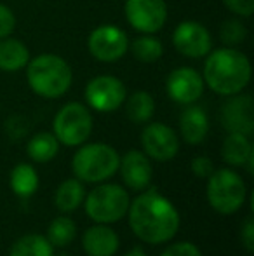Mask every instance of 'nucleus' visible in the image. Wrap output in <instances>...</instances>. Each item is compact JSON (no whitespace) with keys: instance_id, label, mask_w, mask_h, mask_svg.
Returning a JSON list of instances; mask_svg holds the SVG:
<instances>
[{"instance_id":"6e6552de","label":"nucleus","mask_w":254,"mask_h":256,"mask_svg":"<svg viewBox=\"0 0 254 256\" xmlns=\"http://www.w3.org/2000/svg\"><path fill=\"white\" fill-rule=\"evenodd\" d=\"M87 48L92 58L101 63H115L129 51V37L115 24H101L91 32Z\"/></svg>"},{"instance_id":"cd10ccee","label":"nucleus","mask_w":254,"mask_h":256,"mask_svg":"<svg viewBox=\"0 0 254 256\" xmlns=\"http://www.w3.org/2000/svg\"><path fill=\"white\" fill-rule=\"evenodd\" d=\"M16 28V16L7 6L0 4V38L10 37Z\"/></svg>"},{"instance_id":"7ed1b4c3","label":"nucleus","mask_w":254,"mask_h":256,"mask_svg":"<svg viewBox=\"0 0 254 256\" xmlns=\"http://www.w3.org/2000/svg\"><path fill=\"white\" fill-rule=\"evenodd\" d=\"M26 80L35 94L56 100L66 94L73 80L70 64L58 54H40L28 61Z\"/></svg>"},{"instance_id":"ddd939ff","label":"nucleus","mask_w":254,"mask_h":256,"mask_svg":"<svg viewBox=\"0 0 254 256\" xmlns=\"http://www.w3.org/2000/svg\"><path fill=\"white\" fill-rule=\"evenodd\" d=\"M204 78L195 68L180 66L169 74L166 80V89L171 100L181 104H192L202 96Z\"/></svg>"},{"instance_id":"c756f323","label":"nucleus","mask_w":254,"mask_h":256,"mask_svg":"<svg viewBox=\"0 0 254 256\" xmlns=\"http://www.w3.org/2000/svg\"><path fill=\"white\" fill-rule=\"evenodd\" d=\"M223 4L237 16L249 18L254 12V0H223Z\"/></svg>"},{"instance_id":"412c9836","label":"nucleus","mask_w":254,"mask_h":256,"mask_svg":"<svg viewBox=\"0 0 254 256\" xmlns=\"http://www.w3.org/2000/svg\"><path fill=\"white\" fill-rule=\"evenodd\" d=\"M10 188L19 197L33 196L38 188L37 171L30 164H17L10 172Z\"/></svg>"},{"instance_id":"423d86ee","label":"nucleus","mask_w":254,"mask_h":256,"mask_svg":"<svg viewBox=\"0 0 254 256\" xmlns=\"http://www.w3.org/2000/svg\"><path fill=\"white\" fill-rule=\"evenodd\" d=\"M54 136L66 146H80L87 142L92 131V115L82 103H66L56 114L52 122Z\"/></svg>"},{"instance_id":"2eb2a0df","label":"nucleus","mask_w":254,"mask_h":256,"mask_svg":"<svg viewBox=\"0 0 254 256\" xmlns=\"http://www.w3.org/2000/svg\"><path fill=\"white\" fill-rule=\"evenodd\" d=\"M120 172H122L124 183L132 190H143L152 182L153 169L148 157L138 150H131L120 158Z\"/></svg>"},{"instance_id":"4be33fe9","label":"nucleus","mask_w":254,"mask_h":256,"mask_svg":"<svg viewBox=\"0 0 254 256\" xmlns=\"http://www.w3.org/2000/svg\"><path fill=\"white\" fill-rule=\"evenodd\" d=\"M127 117L136 124H145L153 117L155 112V100L150 92L136 91L134 94L129 96L127 100Z\"/></svg>"},{"instance_id":"2f4dec72","label":"nucleus","mask_w":254,"mask_h":256,"mask_svg":"<svg viewBox=\"0 0 254 256\" xmlns=\"http://www.w3.org/2000/svg\"><path fill=\"white\" fill-rule=\"evenodd\" d=\"M242 242H244L246 250L251 253L254 251V223H253V218H249L246 222L244 228H242Z\"/></svg>"},{"instance_id":"1a4fd4ad","label":"nucleus","mask_w":254,"mask_h":256,"mask_svg":"<svg viewBox=\"0 0 254 256\" xmlns=\"http://www.w3.org/2000/svg\"><path fill=\"white\" fill-rule=\"evenodd\" d=\"M85 102L101 114H108L120 108L127 100V89L120 78L113 75H99L85 86Z\"/></svg>"},{"instance_id":"39448f33","label":"nucleus","mask_w":254,"mask_h":256,"mask_svg":"<svg viewBox=\"0 0 254 256\" xmlns=\"http://www.w3.org/2000/svg\"><path fill=\"white\" fill-rule=\"evenodd\" d=\"M207 200L221 214L239 211L246 200L244 180L232 169H218L207 178Z\"/></svg>"},{"instance_id":"a211bd4d","label":"nucleus","mask_w":254,"mask_h":256,"mask_svg":"<svg viewBox=\"0 0 254 256\" xmlns=\"http://www.w3.org/2000/svg\"><path fill=\"white\" fill-rule=\"evenodd\" d=\"M30 51L26 44L17 38H0V70L14 74L17 70L26 68L30 61Z\"/></svg>"},{"instance_id":"dca6fc26","label":"nucleus","mask_w":254,"mask_h":256,"mask_svg":"<svg viewBox=\"0 0 254 256\" xmlns=\"http://www.w3.org/2000/svg\"><path fill=\"white\" fill-rule=\"evenodd\" d=\"M82 246L89 256H113L119 250V236L101 223L85 230Z\"/></svg>"},{"instance_id":"f257e3e1","label":"nucleus","mask_w":254,"mask_h":256,"mask_svg":"<svg viewBox=\"0 0 254 256\" xmlns=\"http://www.w3.org/2000/svg\"><path fill=\"white\" fill-rule=\"evenodd\" d=\"M127 211L132 232L148 244L167 242L180 228L178 209L155 188L141 194Z\"/></svg>"},{"instance_id":"9d476101","label":"nucleus","mask_w":254,"mask_h":256,"mask_svg":"<svg viewBox=\"0 0 254 256\" xmlns=\"http://www.w3.org/2000/svg\"><path fill=\"white\" fill-rule=\"evenodd\" d=\"M124 12L136 32L153 35L166 24L167 4L166 0H126Z\"/></svg>"},{"instance_id":"6ab92c4d","label":"nucleus","mask_w":254,"mask_h":256,"mask_svg":"<svg viewBox=\"0 0 254 256\" xmlns=\"http://www.w3.org/2000/svg\"><path fill=\"white\" fill-rule=\"evenodd\" d=\"M253 155V145L246 134L239 132H230L225 138L223 148H221V157L230 166H244L248 158Z\"/></svg>"},{"instance_id":"393cba45","label":"nucleus","mask_w":254,"mask_h":256,"mask_svg":"<svg viewBox=\"0 0 254 256\" xmlns=\"http://www.w3.org/2000/svg\"><path fill=\"white\" fill-rule=\"evenodd\" d=\"M131 51L136 60L141 61V63H155V61H159L162 58L164 46L153 35L143 34V37L136 38L131 44Z\"/></svg>"},{"instance_id":"5701e85b","label":"nucleus","mask_w":254,"mask_h":256,"mask_svg":"<svg viewBox=\"0 0 254 256\" xmlns=\"http://www.w3.org/2000/svg\"><path fill=\"white\" fill-rule=\"evenodd\" d=\"M52 244L38 234H30L14 242L10 256H52Z\"/></svg>"},{"instance_id":"20e7f679","label":"nucleus","mask_w":254,"mask_h":256,"mask_svg":"<svg viewBox=\"0 0 254 256\" xmlns=\"http://www.w3.org/2000/svg\"><path fill=\"white\" fill-rule=\"evenodd\" d=\"M120 157L113 146L106 143H89L77 150L71 168L78 180L87 183H99L112 178L119 169Z\"/></svg>"},{"instance_id":"f8f14e48","label":"nucleus","mask_w":254,"mask_h":256,"mask_svg":"<svg viewBox=\"0 0 254 256\" xmlns=\"http://www.w3.org/2000/svg\"><path fill=\"white\" fill-rule=\"evenodd\" d=\"M141 143L145 154L159 162L171 160L180 150V140L176 132L162 122H152L146 126L143 129Z\"/></svg>"},{"instance_id":"9b49d317","label":"nucleus","mask_w":254,"mask_h":256,"mask_svg":"<svg viewBox=\"0 0 254 256\" xmlns=\"http://www.w3.org/2000/svg\"><path fill=\"white\" fill-rule=\"evenodd\" d=\"M173 44L176 51L190 60L206 58L213 51V38L204 24L197 21H183L174 28Z\"/></svg>"},{"instance_id":"f3484780","label":"nucleus","mask_w":254,"mask_h":256,"mask_svg":"<svg viewBox=\"0 0 254 256\" xmlns=\"http://www.w3.org/2000/svg\"><path fill=\"white\" fill-rule=\"evenodd\" d=\"M180 131L181 136L190 145H199L209 132V117L202 106L192 103L180 117Z\"/></svg>"},{"instance_id":"b1692460","label":"nucleus","mask_w":254,"mask_h":256,"mask_svg":"<svg viewBox=\"0 0 254 256\" xmlns=\"http://www.w3.org/2000/svg\"><path fill=\"white\" fill-rule=\"evenodd\" d=\"M85 199L84 186L78 180H66L59 185L58 192H56V206L59 211L70 212L75 211Z\"/></svg>"},{"instance_id":"bb28decb","label":"nucleus","mask_w":254,"mask_h":256,"mask_svg":"<svg viewBox=\"0 0 254 256\" xmlns=\"http://www.w3.org/2000/svg\"><path fill=\"white\" fill-rule=\"evenodd\" d=\"M246 38V26L237 20L225 21L221 24V40L232 48V46H237L239 42H242Z\"/></svg>"},{"instance_id":"72a5a7b5","label":"nucleus","mask_w":254,"mask_h":256,"mask_svg":"<svg viewBox=\"0 0 254 256\" xmlns=\"http://www.w3.org/2000/svg\"><path fill=\"white\" fill-rule=\"evenodd\" d=\"M52 256H54V254H52ZM58 256H68V254H64V253H61V254H58Z\"/></svg>"},{"instance_id":"c85d7f7f","label":"nucleus","mask_w":254,"mask_h":256,"mask_svg":"<svg viewBox=\"0 0 254 256\" xmlns=\"http://www.w3.org/2000/svg\"><path fill=\"white\" fill-rule=\"evenodd\" d=\"M160 256H202V253L192 242H176L167 248Z\"/></svg>"},{"instance_id":"473e14b6","label":"nucleus","mask_w":254,"mask_h":256,"mask_svg":"<svg viewBox=\"0 0 254 256\" xmlns=\"http://www.w3.org/2000/svg\"><path fill=\"white\" fill-rule=\"evenodd\" d=\"M126 256H146V253L143 250H139V248H136V250L129 251V253Z\"/></svg>"},{"instance_id":"4468645a","label":"nucleus","mask_w":254,"mask_h":256,"mask_svg":"<svg viewBox=\"0 0 254 256\" xmlns=\"http://www.w3.org/2000/svg\"><path fill=\"white\" fill-rule=\"evenodd\" d=\"M221 122L230 132L249 136L254 129V114L251 96H237L232 98L221 108Z\"/></svg>"},{"instance_id":"f03ea898","label":"nucleus","mask_w":254,"mask_h":256,"mask_svg":"<svg viewBox=\"0 0 254 256\" xmlns=\"http://www.w3.org/2000/svg\"><path fill=\"white\" fill-rule=\"evenodd\" d=\"M251 61L235 48H221L207 54L204 64V84L216 94L235 96L251 82Z\"/></svg>"},{"instance_id":"aec40b11","label":"nucleus","mask_w":254,"mask_h":256,"mask_svg":"<svg viewBox=\"0 0 254 256\" xmlns=\"http://www.w3.org/2000/svg\"><path fill=\"white\" fill-rule=\"evenodd\" d=\"M59 150V142L51 132H38L28 142L26 154L35 162H49L56 157Z\"/></svg>"},{"instance_id":"a878e982","label":"nucleus","mask_w":254,"mask_h":256,"mask_svg":"<svg viewBox=\"0 0 254 256\" xmlns=\"http://www.w3.org/2000/svg\"><path fill=\"white\" fill-rule=\"evenodd\" d=\"M75 234H77V226H75L73 220L66 218V216H59L54 222L49 225L47 230V240L52 246H68L71 240L75 239Z\"/></svg>"},{"instance_id":"7c9ffc66","label":"nucleus","mask_w":254,"mask_h":256,"mask_svg":"<svg viewBox=\"0 0 254 256\" xmlns=\"http://www.w3.org/2000/svg\"><path fill=\"white\" fill-rule=\"evenodd\" d=\"M192 171H193V174L199 176V178H209L214 171L213 162H211L209 157H204V155L195 157L192 160Z\"/></svg>"},{"instance_id":"0eeeda50","label":"nucleus","mask_w":254,"mask_h":256,"mask_svg":"<svg viewBox=\"0 0 254 256\" xmlns=\"http://www.w3.org/2000/svg\"><path fill=\"white\" fill-rule=\"evenodd\" d=\"M129 194L120 185H101L91 190L85 200V212L96 223H115L126 216Z\"/></svg>"}]
</instances>
